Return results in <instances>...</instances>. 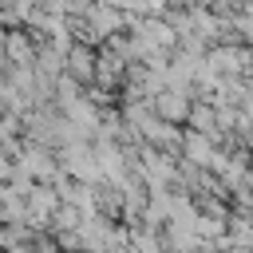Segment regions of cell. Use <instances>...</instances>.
Returning a JSON list of instances; mask_svg holds the SVG:
<instances>
[{
    "mask_svg": "<svg viewBox=\"0 0 253 253\" xmlns=\"http://www.w3.org/2000/svg\"><path fill=\"white\" fill-rule=\"evenodd\" d=\"M206 59L221 75H253V43H213Z\"/></svg>",
    "mask_w": 253,
    "mask_h": 253,
    "instance_id": "1",
    "label": "cell"
},
{
    "mask_svg": "<svg viewBox=\"0 0 253 253\" xmlns=\"http://www.w3.org/2000/svg\"><path fill=\"white\" fill-rule=\"evenodd\" d=\"M83 16H87V24H91V40H95V47H99L103 40H111L115 32H126V20H130L123 8H115V4H107V0H95Z\"/></svg>",
    "mask_w": 253,
    "mask_h": 253,
    "instance_id": "2",
    "label": "cell"
},
{
    "mask_svg": "<svg viewBox=\"0 0 253 253\" xmlns=\"http://www.w3.org/2000/svg\"><path fill=\"white\" fill-rule=\"evenodd\" d=\"M194 99H198V91H182V87H162L150 103H154V111L162 115V119H170V123H182L186 126V119H190V107H194Z\"/></svg>",
    "mask_w": 253,
    "mask_h": 253,
    "instance_id": "3",
    "label": "cell"
},
{
    "mask_svg": "<svg viewBox=\"0 0 253 253\" xmlns=\"http://www.w3.org/2000/svg\"><path fill=\"white\" fill-rule=\"evenodd\" d=\"M67 71H71L79 83H95V75H99V47L75 40V43L67 47Z\"/></svg>",
    "mask_w": 253,
    "mask_h": 253,
    "instance_id": "4",
    "label": "cell"
},
{
    "mask_svg": "<svg viewBox=\"0 0 253 253\" xmlns=\"http://www.w3.org/2000/svg\"><path fill=\"white\" fill-rule=\"evenodd\" d=\"M217 138L213 134H206V130H198V126H186V138H182V158H190V162H198V166H210L213 162V154H217Z\"/></svg>",
    "mask_w": 253,
    "mask_h": 253,
    "instance_id": "5",
    "label": "cell"
},
{
    "mask_svg": "<svg viewBox=\"0 0 253 253\" xmlns=\"http://www.w3.org/2000/svg\"><path fill=\"white\" fill-rule=\"evenodd\" d=\"M36 51H40V43H36V36L28 28H8L4 32V59H12V63H36Z\"/></svg>",
    "mask_w": 253,
    "mask_h": 253,
    "instance_id": "6",
    "label": "cell"
},
{
    "mask_svg": "<svg viewBox=\"0 0 253 253\" xmlns=\"http://www.w3.org/2000/svg\"><path fill=\"white\" fill-rule=\"evenodd\" d=\"M186 126H198V130H206V134H217V103H213V99H206V95H198V99H194V107H190Z\"/></svg>",
    "mask_w": 253,
    "mask_h": 253,
    "instance_id": "7",
    "label": "cell"
},
{
    "mask_svg": "<svg viewBox=\"0 0 253 253\" xmlns=\"http://www.w3.org/2000/svg\"><path fill=\"white\" fill-rule=\"evenodd\" d=\"M229 24H233V32H237L241 43H253V12L237 8V12H229Z\"/></svg>",
    "mask_w": 253,
    "mask_h": 253,
    "instance_id": "8",
    "label": "cell"
},
{
    "mask_svg": "<svg viewBox=\"0 0 253 253\" xmlns=\"http://www.w3.org/2000/svg\"><path fill=\"white\" fill-rule=\"evenodd\" d=\"M210 8H217V12H237L241 0H210Z\"/></svg>",
    "mask_w": 253,
    "mask_h": 253,
    "instance_id": "9",
    "label": "cell"
},
{
    "mask_svg": "<svg viewBox=\"0 0 253 253\" xmlns=\"http://www.w3.org/2000/svg\"><path fill=\"white\" fill-rule=\"evenodd\" d=\"M174 4H186V8H202V4H210V0H174Z\"/></svg>",
    "mask_w": 253,
    "mask_h": 253,
    "instance_id": "10",
    "label": "cell"
}]
</instances>
